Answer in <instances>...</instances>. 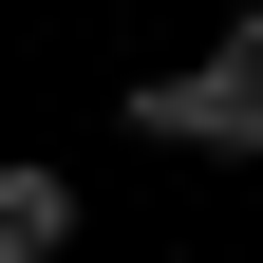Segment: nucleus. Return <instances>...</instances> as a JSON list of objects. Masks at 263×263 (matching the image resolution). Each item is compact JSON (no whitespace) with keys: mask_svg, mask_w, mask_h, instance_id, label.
<instances>
[{"mask_svg":"<svg viewBox=\"0 0 263 263\" xmlns=\"http://www.w3.org/2000/svg\"><path fill=\"white\" fill-rule=\"evenodd\" d=\"M132 132L151 151H263V57H188V76H132Z\"/></svg>","mask_w":263,"mask_h":263,"instance_id":"1","label":"nucleus"},{"mask_svg":"<svg viewBox=\"0 0 263 263\" xmlns=\"http://www.w3.org/2000/svg\"><path fill=\"white\" fill-rule=\"evenodd\" d=\"M57 245H76V170L19 151V170H0V263H57Z\"/></svg>","mask_w":263,"mask_h":263,"instance_id":"2","label":"nucleus"},{"mask_svg":"<svg viewBox=\"0 0 263 263\" xmlns=\"http://www.w3.org/2000/svg\"><path fill=\"white\" fill-rule=\"evenodd\" d=\"M245 57H263V19H245Z\"/></svg>","mask_w":263,"mask_h":263,"instance_id":"3","label":"nucleus"}]
</instances>
